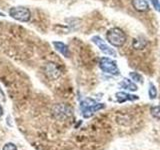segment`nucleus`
Wrapping results in <instances>:
<instances>
[{
    "instance_id": "12",
    "label": "nucleus",
    "mask_w": 160,
    "mask_h": 150,
    "mask_svg": "<svg viewBox=\"0 0 160 150\" xmlns=\"http://www.w3.org/2000/svg\"><path fill=\"white\" fill-rule=\"evenodd\" d=\"M129 76L131 78V80H133L134 82H138V83H143V76L140 73L136 72V71H133V72H130L129 73Z\"/></svg>"
},
{
    "instance_id": "17",
    "label": "nucleus",
    "mask_w": 160,
    "mask_h": 150,
    "mask_svg": "<svg viewBox=\"0 0 160 150\" xmlns=\"http://www.w3.org/2000/svg\"><path fill=\"white\" fill-rule=\"evenodd\" d=\"M2 114H3V108H2L1 105H0V117L2 116Z\"/></svg>"
},
{
    "instance_id": "11",
    "label": "nucleus",
    "mask_w": 160,
    "mask_h": 150,
    "mask_svg": "<svg viewBox=\"0 0 160 150\" xmlns=\"http://www.w3.org/2000/svg\"><path fill=\"white\" fill-rule=\"evenodd\" d=\"M51 72V74H55V76H59V69L58 67L55 65V63H48L47 67H46V73H50Z\"/></svg>"
},
{
    "instance_id": "6",
    "label": "nucleus",
    "mask_w": 160,
    "mask_h": 150,
    "mask_svg": "<svg viewBox=\"0 0 160 150\" xmlns=\"http://www.w3.org/2000/svg\"><path fill=\"white\" fill-rule=\"evenodd\" d=\"M115 97H116L117 102L119 103H123L125 101H134V100H137L139 98L137 95H133L126 92H117Z\"/></svg>"
},
{
    "instance_id": "14",
    "label": "nucleus",
    "mask_w": 160,
    "mask_h": 150,
    "mask_svg": "<svg viewBox=\"0 0 160 150\" xmlns=\"http://www.w3.org/2000/svg\"><path fill=\"white\" fill-rule=\"evenodd\" d=\"M150 112L151 115L156 119H160V104L156 105V106H152L150 109Z\"/></svg>"
},
{
    "instance_id": "10",
    "label": "nucleus",
    "mask_w": 160,
    "mask_h": 150,
    "mask_svg": "<svg viewBox=\"0 0 160 150\" xmlns=\"http://www.w3.org/2000/svg\"><path fill=\"white\" fill-rule=\"evenodd\" d=\"M146 44L147 42L142 38H136V39H134V41L132 42V45L135 49H143L146 46Z\"/></svg>"
},
{
    "instance_id": "16",
    "label": "nucleus",
    "mask_w": 160,
    "mask_h": 150,
    "mask_svg": "<svg viewBox=\"0 0 160 150\" xmlns=\"http://www.w3.org/2000/svg\"><path fill=\"white\" fill-rule=\"evenodd\" d=\"M3 150H17V147L13 143H7L4 145Z\"/></svg>"
},
{
    "instance_id": "4",
    "label": "nucleus",
    "mask_w": 160,
    "mask_h": 150,
    "mask_svg": "<svg viewBox=\"0 0 160 150\" xmlns=\"http://www.w3.org/2000/svg\"><path fill=\"white\" fill-rule=\"evenodd\" d=\"M104 107V105L101 103H96L94 101L93 99H90V98H86L85 100L81 102V109H82V114L84 117H90L91 115L98 111L99 109H101Z\"/></svg>"
},
{
    "instance_id": "7",
    "label": "nucleus",
    "mask_w": 160,
    "mask_h": 150,
    "mask_svg": "<svg viewBox=\"0 0 160 150\" xmlns=\"http://www.w3.org/2000/svg\"><path fill=\"white\" fill-rule=\"evenodd\" d=\"M132 6L138 12H146L149 10L147 0H132Z\"/></svg>"
},
{
    "instance_id": "15",
    "label": "nucleus",
    "mask_w": 160,
    "mask_h": 150,
    "mask_svg": "<svg viewBox=\"0 0 160 150\" xmlns=\"http://www.w3.org/2000/svg\"><path fill=\"white\" fill-rule=\"evenodd\" d=\"M148 1L152 4V6L155 10H157V11H160V2L159 0H148Z\"/></svg>"
},
{
    "instance_id": "2",
    "label": "nucleus",
    "mask_w": 160,
    "mask_h": 150,
    "mask_svg": "<svg viewBox=\"0 0 160 150\" xmlns=\"http://www.w3.org/2000/svg\"><path fill=\"white\" fill-rule=\"evenodd\" d=\"M8 14L10 17L21 22H28L31 17V12L27 7L24 6H15L9 9Z\"/></svg>"
},
{
    "instance_id": "9",
    "label": "nucleus",
    "mask_w": 160,
    "mask_h": 150,
    "mask_svg": "<svg viewBox=\"0 0 160 150\" xmlns=\"http://www.w3.org/2000/svg\"><path fill=\"white\" fill-rule=\"evenodd\" d=\"M119 85L121 86V88L125 90H129V91H137V85L135 84L132 80H130L128 78H124L121 82L119 83Z\"/></svg>"
},
{
    "instance_id": "1",
    "label": "nucleus",
    "mask_w": 160,
    "mask_h": 150,
    "mask_svg": "<svg viewBox=\"0 0 160 150\" xmlns=\"http://www.w3.org/2000/svg\"><path fill=\"white\" fill-rule=\"evenodd\" d=\"M126 34L122 29L118 27H113L109 29L106 33V40L109 44H111L112 46L120 48L126 43Z\"/></svg>"
},
{
    "instance_id": "5",
    "label": "nucleus",
    "mask_w": 160,
    "mask_h": 150,
    "mask_svg": "<svg viewBox=\"0 0 160 150\" xmlns=\"http://www.w3.org/2000/svg\"><path fill=\"white\" fill-rule=\"evenodd\" d=\"M91 41L96 45V46L100 49V51L103 52L104 54L108 55V56H112V57H117V52L115 51V49L112 48L111 46H109V45L104 41V40L98 36V35H95L91 38Z\"/></svg>"
},
{
    "instance_id": "13",
    "label": "nucleus",
    "mask_w": 160,
    "mask_h": 150,
    "mask_svg": "<svg viewBox=\"0 0 160 150\" xmlns=\"http://www.w3.org/2000/svg\"><path fill=\"white\" fill-rule=\"evenodd\" d=\"M148 95L150 99H155L157 96V89L155 87V85L153 83L149 84V88H148Z\"/></svg>"
},
{
    "instance_id": "8",
    "label": "nucleus",
    "mask_w": 160,
    "mask_h": 150,
    "mask_svg": "<svg viewBox=\"0 0 160 150\" xmlns=\"http://www.w3.org/2000/svg\"><path fill=\"white\" fill-rule=\"evenodd\" d=\"M53 45L55 49L57 50L58 52H60L64 57H69L70 56V51H69V48L68 46L65 43L63 42H60V41H54Z\"/></svg>"
},
{
    "instance_id": "3",
    "label": "nucleus",
    "mask_w": 160,
    "mask_h": 150,
    "mask_svg": "<svg viewBox=\"0 0 160 150\" xmlns=\"http://www.w3.org/2000/svg\"><path fill=\"white\" fill-rule=\"evenodd\" d=\"M99 67L103 72L111 74V75H118L119 68L115 60L109 57H101L99 59Z\"/></svg>"
}]
</instances>
